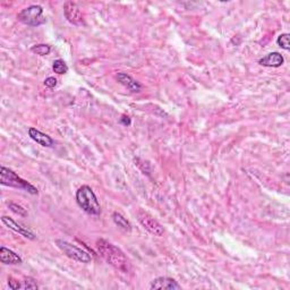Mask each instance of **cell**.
I'll return each instance as SVG.
<instances>
[{"instance_id": "obj_1", "label": "cell", "mask_w": 290, "mask_h": 290, "mask_svg": "<svg viewBox=\"0 0 290 290\" xmlns=\"http://www.w3.org/2000/svg\"><path fill=\"white\" fill-rule=\"evenodd\" d=\"M97 251L115 269L122 272H127L129 270V263H128L126 255L116 245L101 238L97 242Z\"/></svg>"}, {"instance_id": "obj_2", "label": "cell", "mask_w": 290, "mask_h": 290, "mask_svg": "<svg viewBox=\"0 0 290 290\" xmlns=\"http://www.w3.org/2000/svg\"><path fill=\"white\" fill-rule=\"evenodd\" d=\"M76 202L80 208L90 216H100L101 205L93 190L88 185H83L76 192Z\"/></svg>"}, {"instance_id": "obj_3", "label": "cell", "mask_w": 290, "mask_h": 290, "mask_svg": "<svg viewBox=\"0 0 290 290\" xmlns=\"http://www.w3.org/2000/svg\"><path fill=\"white\" fill-rule=\"evenodd\" d=\"M0 184H1L2 186L23 190L32 195L39 194V191H37V188L35 186H33L32 184H30L23 178H21L16 172L10 170L9 168L3 167V165H1V168H0Z\"/></svg>"}, {"instance_id": "obj_4", "label": "cell", "mask_w": 290, "mask_h": 290, "mask_svg": "<svg viewBox=\"0 0 290 290\" xmlns=\"http://www.w3.org/2000/svg\"><path fill=\"white\" fill-rule=\"evenodd\" d=\"M18 21L29 26H40L46 23V17L43 16V8L40 5H32L28 8L22 9L17 14Z\"/></svg>"}, {"instance_id": "obj_5", "label": "cell", "mask_w": 290, "mask_h": 290, "mask_svg": "<svg viewBox=\"0 0 290 290\" xmlns=\"http://www.w3.org/2000/svg\"><path fill=\"white\" fill-rule=\"evenodd\" d=\"M56 245L67 258L74 259V261L80 263H90L92 261V256L88 252L83 251L82 248L75 246V245L67 242V240L57 239L56 240Z\"/></svg>"}, {"instance_id": "obj_6", "label": "cell", "mask_w": 290, "mask_h": 290, "mask_svg": "<svg viewBox=\"0 0 290 290\" xmlns=\"http://www.w3.org/2000/svg\"><path fill=\"white\" fill-rule=\"evenodd\" d=\"M137 219L139 221L144 229H146L150 233L157 236V237H162L164 233V229L159 221L151 216V214L145 212L144 210H139L137 212Z\"/></svg>"}, {"instance_id": "obj_7", "label": "cell", "mask_w": 290, "mask_h": 290, "mask_svg": "<svg viewBox=\"0 0 290 290\" xmlns=\"http://www.w3.org/2000/svg\"><path fill=\"white\" fill-rule=\"evenodd\" d=\"M64 14L69 23L74 25L84 24V16L81 12V8L73 1H66L64 5Z\"/></svg>"}, {"instance_id": "obj_8", "label": "cell", "mask_w": 290, "mask_h": 290, "mask_svg": "<svg viewBox=\"0 0 290 290\" xmlns=\"http://www.w3.org/2000/svg\"><path fill=\"white\" fill-rule=\"evenodd\" d=\"M1 221L2 224L6 226L7 228L10 229V230H13L15 232L20 233V235L24 236L25 238L28 239H31V240H34L35 239V233L30 230V229L28 227H24V226H22L21 224H17L16 221L13 220L12 218L7 217V216H3L1 218Z\"/></svg>"}, {"instance_id": "obj_9", "label": "cell", "mask_w": 290, "mask_h": 290, "mask_svg": "<svg viewBox=\"0 0 290 290\" xmlns=\"http://www.w3.org/2000/svg\"><path fill=\"white\" fill-rule=\"evenodd\" d=\"M150 289H167V290H178L182 289L178 282L175 279L168 278V277H159L156 278L153 281H151Z\"/></svg>"}, {"instance_id": "obj_10", "label": "cell", "mask_w": 290, "mask_h": 290, "mask_svg": "<svg viewBox=\"0 0 290 290\" xmlns=\"http://www.w3.org/2000/svg\"><path fill=\"white\" fill-rule=\"evenodd\" d=\"M29 136L31 137L33 141L36 142L37 144L44 146V148H51V146L55 144V141L49 136V135L42 133V131L36 129L34 127L29 128Z\"/></svg>"}, {"instance_id": "obj_11", "label": "cell", "mask_w": 290, "mask_h": 290, "mask_svg": "<svg viewBox=\"0 0 290 290\" xmlns=\"http://www.w3.org/2000/svg\"><path fill=\"white\" fill-rule=\"evenodd\" d=\"M0 261L7 265H16L23 263V259L20 255L5 246L0 247Z\"/></svg>"}, {"instance_id": "obj_12", "label": "cell", "mask_w": 290, "mask_h": 290, "mask_svg": "<svg viewBox=\"0 0 290 290\" xmlns=\"http://www.w3.org/2000/svg\"><path fill=\"white\" fill-rule=\"evenodd\" d=\"M285 58L280 52H270L267 54L265 57H263L258 60V64L261 66L264 67H273V68H277V67H280L284 65Z\"/></svg>"}, {"instance_id": "obj_13", "label": "cell", "mask_w": 290, "mask_h": 290, "mask_svg": "<svg viewBox=\"0 0 290 290\" xmlns=\"http://www.w3.org/2000/svg\"><path fill=\"white\" fill-rule=\"evenodd\" d=\"M116 78H117V81L120 83V84L125 86V88H127L128 90H129V91L135 92V93L141 92L142 85L139 84V83L136 80H134V78L131 77L130 75H128L126 73H123V71H122V73H118L116 75Z\"/></svg>"}, {"instance_id": "obj_14", "label": "cell", "mask_w": 290, "mask_h": 290, "mask_svg": "<svg viewBox=\"0 0 290 290\" xmlns=\"http://www.w3.org/2000/svg\"><path fill=\"white\" fill-rule=\"evenodd\" d=\"M112 220H114L115 224L118 226L120 229H123L124 231H127V232L131 231L130 222L128 221L122 213H119V212L112 213Z\"/></svg>"}, {"instance_id": "obj_15", "label": "cell", "mask_w": 290, "mask_h": 290, "mask_svg": "<svg viewBox=\"0 0 290 290\" xmlns=\"http://www.w3.org/2000/svg\"><path fill=\"white\" fill-rule=\"evenodd\" d=\"M52 69L56 74H59V75H63V74H66L67 71H68V67H67L66 63L64 62L63 59H57L54 62V65H52Z\"/></svg>"}, {"instance_id": "obj_16", "label": "cell", "mask_w": 290, "mask_h": 290, "mask_svg": "<svg viewBox=\"0 0 290 290\" xmlns=\"http://www.w3.org/2000/svg\"><path fill=\"white\" fill-rule=\"evenodd\" d=\"M31 51L39 56H47L50 54L51 47L49 44H36L31 48Z\"/></svg>"}, {"instance_id": "obj_17", "label": "cell", "mask_w": 290, "mask_h": 290, "mask_svg": "<svg viewBox=\"0 0 290 290\" xmlns=\"http://www.w3.org/2000/svg\"><path fill=\"white\" fill-rule=\"evenodd\" d=\"M289 34L288 33H284V34H280L277 39L278 46L284 49V50H289L290 44H289Z\"/></svg>"}, {"instance_id": "obj_18", "label": "cell", "mask_w": 290, "mask_h": 290, "mask_svg": "<svg viewBox=\"0 0 290 290\" xmlns=\"http://www.w3.org/2000/svg\"><path fill=\"white\" fill-rule=\"evenodd\" d=\"M8 208L10 210H12L14 213L18 214V216H21V217H26V216H28V212H26V210L24 208H22L21 205L16 204V203H13V202L8 203Z\"/></svg>"}, {"instance_id": "obj_19", "label": "cell", "mask_w": 290, "mask_h": 290, "mask_svg": "<svg viewBox=\"0 0 290 290\" xmlns=\"http://www.w3.org/2000/svg\"><path fill=\"white\" fill-rule=\"evenodd\" d=\"M22 288L23 289H39V285L36 284V281L34 280V279L31 278V277H28V278H25L24 285L22 286Z\"/></svg>"}, {"instance_id": "obj_20", "label": "cell", "mask_w": 290, "mask_h": 290, "mask_svg": "<svg viewBox=\"0 0 290 290\" xmlns=\"http://www.w3.org/2000/svg\"><path fill=\"white\" fill-rule=\"evenodd\" d=\"M8 285H9V288L13 289V290H16V289H21L22 288V285L21 282L16 280V279L14 278H9L8 279Z\"/></svg>"}, {"instance_id": "obj_21", "label": "cell", "mask_w": 290, "mask_h": 290, "mask_svg": "<svg viewBox=\"0 0 290 290\" xmlns=\"http://www.w3.org/2000/svg\"><path fill=\"white\" fill-rule=\"evenodd\" d=\"M44 85L47 86L49 89H54L56 85H57V78H55L54 76H50L44 80Z\"/></svg>"}, {"instance_id": "obj_22", "label": "cell", "mask_w": 290, "mask_h": 290, "mask_svg": "<svg viewBox=\"0 0 290 290\" xmlns=\"http://www.w3.org/2000/svg\"><path fill=\"white\" fill-rule=\"evenodd\" d=\"M120 123H122L123 125H125V126L130 125V118L128 116H123L122 118H120Z\"/></svg>"}]
</instances>
